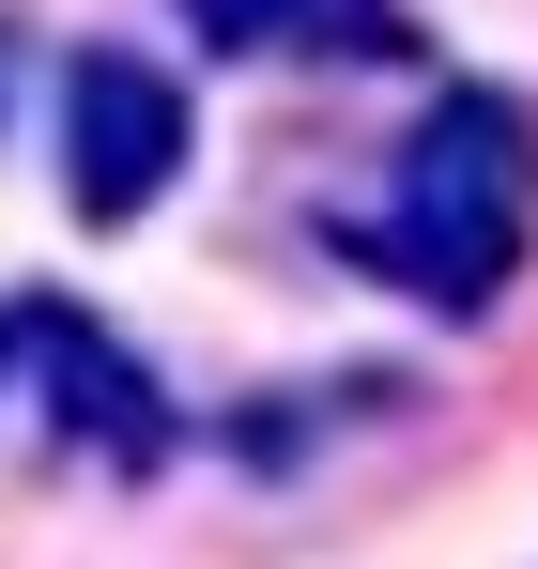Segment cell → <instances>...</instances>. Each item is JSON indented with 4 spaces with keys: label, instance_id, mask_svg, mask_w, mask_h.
<instances>
[{
    "label": "cell",
    "instance_id": "cell-2",
    "mask_svg": "<svg viewBox=\"0 0 538 569\" xmlns=\"http://www.w3.org/2000/svg\"><path fill=\"white\" fill-rule=\"evenodd\" d=\"M185 78L170 62H139V47H78L62 62V200H78V231H139L155 200L185 186Z\"/></svg>",
    "mask_w": 538,
    "mask_h": 569
},
{
    "label": "cell",
    "instance_id": "cell-5",
    "mask_svg": "<svg viewBox=\"0 0 538 569\" xmlns=\"http://www.w3.org/2000/svg\"><path fill=\"white\" fill-rule=\"evenodd\" d=\"M0 370H16V292H0Z\"/></svg>",
    "mask_w": 538,
    "mask_h": 569
},
{
    "label": "cell",
    "instance_id": "cell-6",
    "mask_svg": "<svg viewBox=\"0 0 538 569\" xmlns=\"http://www.w3.org/2000/svg\"><path fill=\"white\" fill-rule=\"evenodd\" d=\"M0 108H16V31H0Z\"/></svg>",
    "mask_w": 538,
    "mask_h": 569
},
{
    "label": "cell",
    "instance_id": "cell-1",
    "mask_svg": "<svg viewBox=\"0 0 538 569\" xmlns=\"http://www.w3.org/2000/svg\"><path fill=\"white\" fill-rule=\"evenodd\" d=\"M538 231V108L492 78H447L416 108V139L385 154V200L339 216V262H369L385 292H416L431 323H492Z\"/></svg>",
    "mask_w": 538,
    "mask_h": 569
},
{
    "label": "cell",
    "instance_id": "cell-3",
    "mask_svg": "<svg viewBox=\"0 0 538 569\" xmlns=\"http://www.w3.org/2000/svg\"><path fill=\"white\" fill-rule=\"evenodd\" d=\"M16 370H47V416L78 431L92 462H123V477H155L170 462V385L139 370L92 308H62V292H16Z\"/></svg>",
    "mask_w": 538,
    "mask_h": 569
},
{
    "label": "cell",
    "instance_id": "cell-4",
    "mask_svg": "<svg viewBox=\"0 0 538 569\" xmlns=\"http://www.w3.org/2000/svg\"><path fill=\"white\" fill-rule=\"evenodd\" d=\"M216 62H262V47H308V0H170Z\"/></svg>",
    "mask_w": 538,
    "mask_h": 569
}]
</instances>
